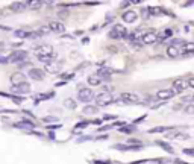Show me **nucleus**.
<instances>
[{"instance_id":"nucleus-1","label":"nucleus","mask_w":194,"mask_h":164,"mask_svg":"<svg viewBox=\"0 0 194 164\" xmlns=\"http://www.w3.org/2000/svg\"><path fill=\"white\" fill-rule=\"evenodd\" d=\"M78 97H79L80 102L87 104V102H91L92 99H94V93H92V90H90V88H80L79 93H78Z\"/></svg>"},{"instance_id":"nucleus-2","label":"nucleus","mask_w":194,"mask_h":164,"mask_svg":"<svg viewBox=\"0 0 194 164\" xmlns=\"http://www.w3.org/2000/svg\"><path fill=\"white\" fill-rule=\"evenodd\" d=\"M35 53L38 55V58H44V56H52L53 55V49L50 44H43V46L36 47Z\"/></svg>"},{"instance_id":"nucleus-3","label":"nucleus","mask_w":194,"mask_h":164,"mask_svg":"<svg viewBox=\"0 0 194 164\" xmlns=\"http://www.w3.org/2000/svg\"><path fill=\"white\" fill-rule=\"evenodd\" d=\"M112 94L111 93H100L97 97H96V104L99 106H105V105H109L112 102Z\"/></svg>"},{"instance_id":"nucleus-4","label":"nucleus","mask_w":194,"mask_h":164,"mask_svg":"<svg viewBox=\"0 0 194 164\" xmlns=\"http://www.w3.org/2000/svg\"><path fill=\"white\" fill-rule=\"evenodd\" d=\"M11 91L15 94H24L31 91V85L27 82H21V84H17V85H11Z\"/></svg>"},{"instance_id":"nucleus-5","label":"nucleus","mask_w":194,"mask_h":164,"mask_svg":"<svg viewBox=\"0 0 194 164\" xmlns=\"http://www.w3.org/2000/svg\"><path fill=\"white\" fill-rule=\"evenodd\" d=\"M126 35H127V31H126L125 26H121V24H115L112 27V31H111V34H109L111 38H123Z\"/></svg>"},{"instance_id":"nucleus-6","label":"nucleus","mask_w":194,"mask_h":164,"mask_svg":"<svg viewBox=\"0 0 194 164\" xmlns=\"http://www.w3.org/2000/svg\"><path fill=\"white\" fill-rule=\"evenodd\" d=\"M187 88H188V87H187V81H185V79H176V81H173L171 90H173V93L174 94L183 93Z\"/></svg>"},{"instance_id":"nucleus-7","label":"nucleus","mask_w":194,"mask_h":164,"mask_svg":"<svg viewBox=\"0 0 194 164\" xmlns=\"http://www.w3.org/2000/svg\"><path fill=\"white\" fill-rule=\"evenodd\" d=\"M120 99L125 104H138L140 102V97H138L137 93H121Z\"/></svg>"},{"instance_id":"nucleus-8","label":"nucleus","mask_w":194,"mask_h":164,"mask_svg":"<svg viewBox=\"0 0 194 164\" xmlns=\"http://www.w3.org/2000/svg\"><path fill=\"white\" fill-rule=\"evenodd\" d=\"M27 56V52L24 50H18V52H12V55L8 58V62H21Z\"/></svg>"},{"instance_id":"nucleus-9","label":"nucleus","mask_w":194,"mask_h":164,"mask_svg":"<svg viewBox=\"0 0 194 164\" xmlns=\"http://www.w3.org/2000/svg\"><path fill=\"white\" fill-rule=\"evenodd\" d=\"M141 41L144 44H153V43L158 41V34H155V32H146V34H143V36H141Z\"/></svg>"},{"instance_id":"nucleus-10","label":"nucleus","mask_w":194,"mask_h":164,"mask_svg":"<svg viewBox=\"0 0 194 164\" xmlns=\"http://www.w3.org/2000/svg\"><path fill=\"white\" fill-rule=\"evenodd\" d=\"M173 96H176V94L173 93V90H159L158 93L155 94V97L156 99H159V100H168V99H171Z\"/></svg>"},{"instance_id":"nucleus-11","label":"nucleus","mask_w":194,"mask_h":164,"mask_svg":"<svg viewBox=\"0 0 194 164\" xmlns=\"http://www.w3.org/2000/svg\"><path fill=\"white\" fill-rule=\"evenodd\" d=\"M29 78H32L34 81H43L44 79V71L40 69H31L29 70Z\"/></svg>"},{"instance_id":"nucleus-12","label":"nucleus","mask_w":194,"mask_h":164,"mask_svg":"<svg viewBox=\"0 0 194 164\" xmlns=\"http://www.w3.org/2000/svg\"><path fill=\"white\" fill-rule=\"evenodd\" d=\"M103 81H108V78H103V76L97 75V73H94V75H91L88 78V84L90 85H100Z\"/></svg>"},{"instance_id":"nucleus-13","label":"nucleus","mask_w":194,"mask_h":164,"mask_svg":"<svg viewBox=\"0 0 194 164\" xmlns=\"http://www.w3.org/2000/svg\"><path fill=\"white\" fill-rule=\"evenodd\" d=\"M137 18H138V14L135 11H126L123 14V20L126 23H134V22H137Z\"/></svg>"},{"instance_id":"nucleus-14","label":"nucleus","mask_w":194,"mask_h":164,"mask_svg":"<svg viewBox=\"0 0 194 164\" xmlns=\"http://www.w3.org/2000/svg\"><path fill=\"white\" fill-rule=\"evenodd\" d=\"M11 81H12V85H17V84H21V82H26V76H24L23 73L17 71V73H12Z\"/></svg>"},{"instance_id":"nucleus-15","label":"nucleus","mask_w":194,"mask_h":164,"mask_svg":"<svg viewBox=\"0 0 194 164\" xmlns=\"http://www.w3.org/2000/svg\"><path fill=\"white\" fill-rule=\"evenodd\" d=\"M49 29L50 31H55V32H65V26L61 23V22H52V23L49 24Z\"/></svg>"},{"instance_id":"nucleus-16","label":"nucleus","mask_w":194,"mask_h":164,"mask_svg":"<svg viewBox=\"0 0 194 164\" xmlns=\"http://www.w3.org/2000/svg\"><path fill=\"white\" fill-rule=\"evenodd\" d=\"M26 6H27V3H24V2H14L11 6H9V9L12 12H20V11H24Z\"/></svg>"},{"instance_id":"nucleus-17","label":"nucleus","mask_w":194,"mask_h":164,"mask_svg":"<svg viewBox=\"0 0 194 164\" xmlns=\"http://www.w3.org/2000/svg\"><path fill=\"white\" fill-rule=\"evenodd\" d=\"M46 71L50 75H55L59 71V64L58 62H47L46 64Z\"/></svg>"},{"instance_id":"nucleus-18","label":"nucleus","mask_w":194,"mask_h":164,"mask_svg":"<svg viewBox=\"0 0 194 164\" xmlns=\"http://www.w3.org/2000/svg\"><path fill=\"white\" fill-rule=\"evenodd\" d=\"M167 55L170 56V58H176L177 55H179V49L176 46H170L167 47Z\"/></svg>"},{"instance_id":"nucleus-19","label":"nucleus","mask_w":194,"mask_h":164,"mask_svg":"<svg viewBox=\"0 0 194 164\" xmlns=\"http://www.w3.org/2000/svg\"><path fill=\"white\" fill-rule=\"evenodd\" d=\"M15 35L20 36V38H32V36H36L38 34H32V32H26V31H17Z\"/></svg>"},{"instance_id":"nucleus-20","label":"nucleus","mask_w":194,"mask_h":164,"mask_svg":"<svg viewBox=\"0 0 194 164\" xmlns=\"http://www.w3.org/2000/svg\"><path fill=\"white\" fill-rule=\"evenodd\" d=\"M171 35H173V29H164L159 35H158V38L164 40V38H168V36H171Z\"/></svg>"},{"instance_id":"nucleus-21","label":"nucleus","mask_w":194,"mask_h":164,"mask_svg":"<svg viewBox=\"0 0 194 164\" xmlns=\"http://www.w3.org/2000/svg\"><path fill=\"white\" fill-rule=\"evenodd\" d=\"M64 105H65V108H69V109H74V108H76V102H74L73 99H65V100H64Z\"/></svg>"},{"instance_id":"nucleus-22","label":"nucleus","mask_w":194,"mask_h":164,"mask_svg":"<svg viewBox=\"0 0 194 164\" xmlns=\"http://www.w3.org/2000/svg\"><path fill=\"white\" fill-rule=\"evenodd\" d=\"M170 138H177V140H185V138H188V135L187 134H167Z\"/></svg>"},{"instance_id":"nucleus-23","label":"nucleus","mask_w":194,"mask_h":164,"mask_svg":"<svg viewBox=\"0 0 194 164\" xmlns=\"http://www.w3.org/2000/svg\"><path fill=\"white\" fill-rule=\"evenodd\" d=\"M193 50H194V44H191V43H187V44L182 47V52L188 53V55H190V53H191Z\"/></svg>"},{"instance_id":"nucleus-24","label":"nucleus","mask_w":194,"mask_h":164,"mask_svg":"<svg viewBox=\"0 0 194 164\" xmlns=\"http://www.w3.org/2000/svg\"><path fill=\"white\" fill-rule=\"evenodd\" d=\"M15 126L17 128H34V125L31 122H21V123H17Z\"/></svg>"},{"instance_id":"nucleus-25","label":"nucleus","mask_w":194,"mask_h":164,"mask_svg":"<svg viewBox=\"0 0 194 164\" xmlns=\"http://www.w3.org/2000/svg\"><path fill=\"white\" fill-rule=\"evenodd\" d=\"M96 111H97V106H85L83 108L85 114H91V113H96Z\"/></svg>"},{"instance_id":"nucleus-26","label":"nucleus","mask_w":194,"mask_h":164,"mask_svg":"<svg viewBox=\"0 0 194 164\" xmlns=\"http://www.w3.org/2000/svg\"><path fill=\"white\" fill-rule=\"evenodd\" d=\"M132 131H137L135 126H125V128H120V132H125V134H130Z\"/></svg>"},{"instance_id":"nucleus-27","label":"nucleus","mask_w":194,"mask_h":164,"mask_svg":"<svg viewBox=\"0 0 194 164\" xmlns=\"http://www.w3.org/2000/svg\"><path fill=\"white\" fill-rule=\"evenodd\" d=\"M158 144H159L161 147H164V149H165V151H167V152H173V147H171V146H168V144H165V143H164V141H158Z\"/></svg>"},{"instance_id":"nucleus-28","label":"nucleus","mask_w":194,"mask_h":164,"mask_svg":"<svg viewBox=\"0 0 194 164\" xmlns=\"http://www.w3.org/2000/svg\"><path fill=\"white\" fill-rule=\"evenodd\" d=\"M27 5H31V6H34V9H40L41 8V2H27Z\"/></svg>"},{"instance_id":"nucleus-29","label":"nucleus","mask_w":194,"mask_h":164,"mask_svg":"<svg viewBox=\"0 0 194 164\" xmlns=\"http://www.w3.org/2000/svg\"><path fill=\"white\" fill-rule=\"evenodd\" d=\"M158 163L159 164H173V161H171L170 158H159Z\"/></svg>"},{"instance_id":"nucleus-30","label":"nucleus","mask_w":194,"mask_h":164,"mask_svg":"<svg viewBox=\"0 0 194 164\" xmlns=\"http://www.w3.org/2000/svg\"><path fill=\"white\" fill-rule=\"evenodd\" d=\"M187 87H190V88H193L194 87V79L193 78H190V79L187 81Z\"/></svg>"},{"instance_id":"nucleus-31","label":"nucleus","mask_w":194,"mask_h":164,"mask_svg":"<svg viewBox=\"0 0 194 164\" xmlns=\"http://www.w3.org/2000/svg\"><path fill=\"white\" fill-rule=\"evenodd\" d=\"M40 32H41V34H47V32H50V29H49V26H43V27L40 29Z\"/></svg>"},{"instance_id":"nucleus-32","label":"nucleus","mask_w":194,"mask_h":164,"mask_svg":"<svg viewBox=\"0 0 194 164\" xmlns=\"http://www.w3.org/2000/svg\"><path fill=\"white\" fill-rule=\"evenodd\" d=\"M167 128H155V129H150V132L153 134V132H164Z\"/></svg>"},{"instance_id":"nucleus-33","label":"nucleus","mask_w":194,"mask_h":164,"mask_svg":"<svg viewBox=\"0 0 194 164\" xmlns=\"http://www.w3.org/2000/svg\"><path fill=\"white\" fill-rule=\"evenodd\" d=\"M188 114H193V104H188V106H187V109H185Z\"/></svg>"},{"instance_id":"nucleus-34","label":"nucleus","mask_w":194,"mask_h":164,"mask_svg":"<svg viewBox=\"0 0 194 164\" xmlns=\"http://www.w3.org/2000/svg\"><path fill=\"white\" fill-rule=\"evenodd\" d=\"M114 118H115V116H108V114L105 116V120H114Z\"/></svg>"},{"instance_id":"nucleus-35","label":"nucleus","mask_w":194,"mask_h":164,"mask_svg":"<svg viewBox=\"0 0 194 164\" xmlns=\"http://www.w3.org/2000/svg\"><path fill=\"white\" fill-rule=\"evenodd\" d=\"M185 153H187V155H190V157H191V155H194L193 149H187V151H185Z\"/></svg>"},{"instance_id":"nucleus-36","label":"nucleus","mask_w":194,"mask_h":164,"mask_svg":"<svg viewBox=\"0 0 194 164\" xmlns=\"http://www.w3.org/2000/svg\"><path fill=\"white\" fill-rule=\"evenodd\" d=\"M46 122H56V118H44Z\"/></svg>"},{"instance_id":"nucleus-37","label":"nucleus","mask_w":194,"mask_h":164,"mask_svg":"<svg viewBox=\"0 0 194 164\" xmlns=\"http://www.w3.org/2000/svg\"><path fill=\"white\" fill-rule=\"evenodd\" d=\"M174 163H176V164H188V163H183V161H179V160H176Z\"/></svg>"},{"instance_id":"nucleus-38","label":"nucleus","mask_w":194,"mask_h":164,"mask_svg":"<svg viewBox=\"0 0 194 164\" xmlns=\"http://www.w3.org/2000/svg\"><path fill=\"white\" fill-rule=\"evenodd\" d=\"M0 15H2V11H0Z\"/></svg>"}]
</instances>
